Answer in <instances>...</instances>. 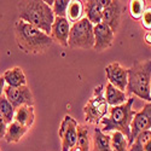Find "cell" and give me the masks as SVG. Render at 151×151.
Masks as SVG:
<instances>
[{"instance_id":"6da1fadb","label":"cell","mask_w":151,"mask_h":151,"mask_svg":"<svg viewBox=\"0 0 151 151\" xmlns=\"http://www.w3.org/2000/svg\"><path fill=\"white\" fill-rule=\"evenodd\" d=\"M15 39L18 48L27 55H42L53 44L50 35L21 19L15 23Z\"/></svg>"},{"instance_id":"7a4b0ae2","label":"cell","mask_w":151,"mask_h":151,"mask_svg":"<svg viewBox=\"0 0 151 151\" xmlns=\"http://www.w3.org/2000/svg\"><path fill=\"white\" fill-rule=\"evenodd\" d=\"M19 19L40 29L45 34L50 35L55 21L52 7L42 0H29L19 1L17 4Z\"/></svg>"},{"instance_id":"3957f363","label":"cell","mask_w":151,"mask_h":151,"mask_svg":"<svg viewBox=\"0 0 151 151\" xmlns=\"http://www.w3.org/2000/svg\"><path fill=\"white\" fill-rule=\"evenodd\" d=\"M134 97H129L127 102L117 105V106H110L109 111L105 117L102 119L100 124H102V132H120L122 133L129 142L131 138V123L135 115V110L133 109Z\"/></svg>"},{"instance_id":"277c9868","label":"cell","mask_w":151,"mask_h":151,"mask_svg":"<svg viewBox=\"0 0 151 151\" xmlns=\"http://www.w3.org/2000/svg\"><path fill=\"white\" fill-rule=\"evenodd\" d=\"M127 92L145 102H151V59L135 62L127 69Z\"/></svg>"},{"instance_id":"5b68a950","label":"cell","mask_w":151,"mask_h":151,"mask_svg":"<svg viewBox=\"0 0 151 151\" xmlns=\"http://www.w3.org/2000/svg\"><path fill=\"white\" fill-rule=\"evenodd\" d=\"M93 27L94 26L86 17H82L76 23H73L68 39V47L81 48V50L93 48L94 45Z\"/></svg>"},{"instance_id":"8992f818","label":"cell","mask_w":151,"mask_h":151,"mask_svg":"<svg viewBox=\"0 0 151 151\" xmlns=\"http://www.w3.org/2000/svg\"><path fill=\"white\" fill-rule=\"evenodd\" d=\"M109 105L106 103V99L104 97V86L98 85L94 87L93 94L88 99V102L83 106L85 120L87 123L98 124L100 123L103 117L106 116L109 111Z\"/></svg>"},{"instance_id":"52a82bcc","label":"cell","mask_w":151,"mask_h":151,"mask_svg":"<svg viewBox=\"0 0 151 151\" xmlns=\"http://www.w3.org/2000/svg\"><path fill=\"white\" fill-rule=\"evenodd\" d=\"M78 122L70 115H65L60 122L58 135L62 143V151H70L78 140Z\"/></svg>"},{"instance_id":"ba28073f","label":"cell","mask_w":151,"mask_h":151,"mask_svg":"<svg viewBox=\"0 0 151 151\" xmlns=\"http://www.w3.org/2000/svg\"><path fill=\"white\" fill-rule=\"evenodd\" d=\"M4 96L6 99L12 104V106L16 109L24 106V105H29L33 106L34 104V97L30 91V88L26 86H21V87H10L6 86L4 88Z\"/></svg>"},{"instance_id":"9c48e42d","label":"cell","mask_w":151,"mask_h":151,"mask_svg":"<svg viewBox=\"0 0 151 151\" xmlns=\"http://www.w3.org/2000/svg\"><path fill=\"white\" fill-rule=\"evenodd\" d=\"M145 131H151V102L145 104V106L137 111L131 123V138H129V146L138 134Z\"/></svg>"},{"instance_id":"30bf717a","label":"cell","mask_w":151,"mask_h":151,"mask_svg":"<svg viewBox=\"0 0 151 151\" xmlns=\"http://www.w3.org/2000/svg\"><path fill=\"white\" fill-rule=\"evenodd\" d=\"M93 34H94V45L92 50H94L97 52H103L112 46V42H114L115 39V33L106 24L104 23L96 24L93 27Z\"/></svg>"},{"instance_id":"8fae6325","label":"cell","mask_w":151,"mask_h":151,"mask_svg":"<svg viewBox=\"0 0 151 151\" xmlns=\"http://www.w3.org/2000/svg\"><path fill=\"white\" fill-rule=\"evenodd\" d=\"M105 74H106V79L110 85L116 87L120 91H123V92L126 91V88H127V81H128L127 69L123 68L120 63L114 62L105 67Z\"/></svg>"},{"instance_id":"7c38bea8","label":"cell","mask_w":151,"mask_h":151,"mask_svg":"<svg viewBox=\"0 0 151 151\" xmlns=\"http://www.w3.org/2000/svg\"><path fill=\"white\" fill-rule=\"evenodd\" d=\"M121 15H122V5L121 1H115V0H110L109 4L105 6L103 11V17H102V23L106 24V26L116 33L120 23H121Z\"/></svg>"},{"instance_id":"4fadbf2b","label":"cell","mask_w":151,"mask_h":151,"mask_svg":"<svg viewBox=\"0 0 151 151\" xmlns=\"http://www.w3.org/2000/svg\"><path fill=\"white\" fill-rule=\"evenodd\" d=\"M70 22L63 17H55L50 36L53 42L59 44L63 47H68V39L70 34Z\"/></svg>"},{"instance_id":"5bb4252c","label":"cell","mask_w":151,"mask_h":151,"mask_svg":"<svg viewBox=\"0 0 151 151\" xmlns=\"http://www.w3.org/2000/svg\"><path fill=\"white\" fill-rule=\"evenodd\" d=\"M110 0H88L86 1L85 11L87 15V19H88L93 26L102 23V17H103V11L105 6L109 4Z\"/></svg>"},{"instance_id":"9a60e30c","label":"cell","mask_w":151,"mask_h":151,"mask_svg":"<svg viewBox=\"0 0 151 151\" xmlns=\"http://www.w3.org/2000/svg\"><path fill=\"white\" fill-rule=\"evenodd\" d=\"M104 97L106 99V103L109 106H117L127 102V94L123 91L117 90L116 87L108 83L106 87H104Z\"/></svg>"},{"instance_id":"2e32d148","label":"cell","mask_w":151,"mask_h":151,"mask_svg":"<svg viewBox=\"0 0 151 151\" xmlns=\"http://www.w3.org/2000/svg\"><path fill=\"white\" fill-rule=\"evenodd\" d=\"M3 78L5 80V83L10 87H21L27 85V79L24 75L22 68L15 67L12 69H9L4 73Z\"/></svg>"},{"instance_id":"e0dca14e","label":"cell","mask_w":151,"mask_h":151,"mask_svg":"<svg viewBox=\"0 0 151 151\" xmlns=\"http://www.w3.org/2000/svg\"><path fill=\"white\" fill-rule=\"evenodd\" d=\"M34 120H35V112H34L33 106L24 105V106H21L18 109H16L14 121L22 124L23 127H27L29 129L34 123Z\"/></svg>"},{"instance_id":"ac0fdd59","label":"cell","mask_w":151,"mask_h":151,"mask_svg":"<svg viewBox=\"0 0 151 151\" xmlns=\"http://www.w3.org/2000/svg\"><path fill=\"white\" fill-rule=\"evenodd\" d=\"M92 151H112L110 144V135L108 133L102 132L100 128L93 129Z\"/></svg>"},{"instance_id":"d6986e66","label":"cell","mask_w":151,"mask_h":151,"mask_svg":"<svg viewBox=\"0 0 151 151\" xmlns=\"http://www.w3.org/2000/svg\"><path fill=\"white\" fill-rule=\"evenodd\" d=\"M27 132H28L27 127H23L22 124L17 123L16 121H12L7 126V131H6V134L4 137V139L9 144H11V143H18Z\"/></svg>"},{"instance_id":"ffe728a7","label":"cell","mask_w":151,"mask_h":151,"mask_svg":"<svg viewBox=\"0 0 151 151\" xmlns=\"http://www.w3.org/2000/svg\"><path fill=\"white\" fill-rule=\"evenodd\" d=\"M128 151H151V131H145L138 134Z\"/></svg>"},{"instance_id":"44dd1931","label":"cell","mask_w":151,"mask_h":151,"mask_svg":"<svg viewBox=\"0 0 151 151\" xmlns=\"http://www.w3.org/2000/svg\"><path fill=\"white\" fill-rule=\"evenodd\" d=\"M82 15H83V1H80V0H70L65 18L69 22L76 23L82 18Z\"/></svg>"},{"instance_id":"7402d4cb","label":"cell","mask_w":151,"mask_h":151,"mask_svg":"<svg viewBox=\"0 0 151 151\" xmlns=\"http://www.w3.org/2000/svg\"><path fill=\"white\" fill-rule=\"evenodd\" d=\"M81 151H90L91 144H90V129L82 124H78V140L76 145Z\"/></svg>"},{"instance_id":"603a6c76","label":"cell","mask_w":151,"mask_h":151,"mask_svg":"<svg viewBox=\"0 0 151 151\" xmlns=\"http://www.w3.org/2000/svg\"><path fill=\"white\" fill-rule=\"evenodd\" d=\"M110 144L112 151H128V139L120 132H112L110 135Z\"/></svg>"},{"instance_id":"cb8c5ba5","label":"cell","mask_w":151,"mask_h":151,"mask_svg":"<svg viewBox=\"0 0 151 151\" xmlns=\"http://www.w3.org/2000/svg\"><path fill=\"white\" fill-rule=\"evenodd\" d=\"M15 108L12 106V104L6 99L5 96H3L0 98V115H1L5 121L7 123H11L14 121V117H15Z\"/></svg>"},{"instance_id":"d4e9b609","label":"cell","mask_w":151,"mask_h":151,"mask_svg":"<svg viewBox=\"0 0 151 151\" xmlns=\"http://www.w3.org/2000/svg\"><path fill=\"white\" fill-rule=\"evenodd\" d=\"M145 10V1L143 0H132L129 1V15L133 19H140Z\"/></svg>"},{"instance_id":"484cf974","label":"cell","mask_w":151,"mask_h":151,"mask_svg":"<svg viewBox=\"0 0 151 151\" xmlns=\"http://www.w3.org/2000/svg\"><path fill=\"white\" fill-rule=\"evenodd\" d=\"M70 0H55L52 5V11L55 17H63L65 18L67 16V10Z\"/></svg>"},{"instance_id":"4316f807","label":"cell","mask_w":151,"mask_h":151,"mask_svg":"<svg viewBox=\"0 0 151 151\" xmlns=\"http://www.w3.org/2000/svg\"><path fill=\"white\" fill-rule=\"evenodd\" d=\"M140 23H142V27L144 29L151 32V6L145 7L144 14L140 18Z\"/></svg>"},{"instance_id":"83f0119b","label":"cell","mask_w":151,"mask_h":151,"mask_svg":"<svg viewBox=\"0 0 151 151\" xmlns=\"http://www.w3.org/2000/svg\"><path fill=\"white\" fill-rule=\"evenodd\" d=\"M7 126L9 123L5 121V119L0 115V139H3L6 134V131H7Z\"/></svg>"},{"instance_id":"f1b7e54d","label":"cell","mask_w":151,"mask_h":151,"mask_svg":"<svg viewBox=\"0 0 151 151\" xmlns=\"http://www.w3.org/2000/svg\"><path fill=\"white\" fill-rule=\"evenodd\" d=\"M4 88H5V80L3 76H0V98L4 96Z\"/></svg>"},{"instance_id":"f546056e","label":"cell","mask_w":151,"mask_h":151,"mask_svg":"<svg viewBox=\"0 0 151 151\" xmlns=\"http://www.w3.org/2000/svg\"><path fill=\"white\" fill-rule=\"evenodd\" d=\"M144 40H145V42H146V44L151 45V32H149V33H146V34H145Z\"/></svg>"},{"instance_id":"4dcf8cb0","label":"cell","mask_w":151,"mask_h":151,"mask_svg":"<svg viewBox=\"0 0 151 151\" xmlns=\"http://www.w3.org/2000/svg\"><path fill=\"white\" fill-rule=\"evenodd\" d=\"M150 94H151V90H150Z\"/></svg>"}]
</instances>
